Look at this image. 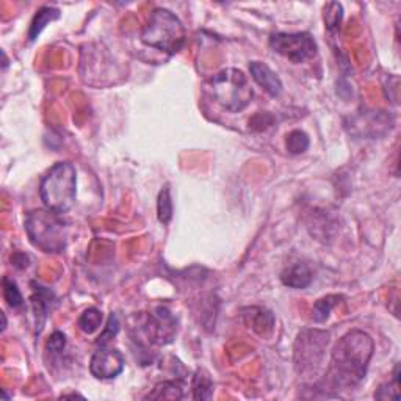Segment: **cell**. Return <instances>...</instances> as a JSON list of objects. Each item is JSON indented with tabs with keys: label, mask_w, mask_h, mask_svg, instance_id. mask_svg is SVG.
I'll use <instances>...</instances> for the list:
<instances>
[{
	"label": "cell",
	"mask_w": 401,
	"mask_h": 401,
	"mask_svg": "<svg viewBox=\"0 0 401 401\" xmlns=\"http://www.w3.org/2000/svg\"><path fill=\"white\" fill-rule=\"evenodd\" d=\"M375 343L367 332L354 329L336 343L326 372V381L334 388H353L365 378Z\"/></svg>",
	"instance_id": "1"
},
{
	"label": "cell",
	"mask_w": 401,
	"mask_h": 401,
	"mask_svg": "<svg viewBox=\"0 0 401 401\" xmlns=\"http://www.w3.org/2000/svg\"><path fill=\"white\" fill-rule=\"evenodd\" d=\"M40 196L46 209L63 215L72 209L77 196V173L72 163L58 162L42 175Z\"/></svg>",
	"instance_id": "2"
},
{
	"label": "cell",
	"mask_w": 401,
	"mask_h": 401,
	"mask_svg": "<svg viewBox=\"0 0 401 401\" xmlns=\"http://www.w3.org/2000/svg\"><path fill=\"white\" fill-rule=\"evenodd\" d=\"M25 230L35 248L46 254H60L68 248L69 224L58 213L31 210L25 215Z\"/></svg>",
	"instance_id": "3"
},
{
	"label": "cell",
	"mask_w": 401,
	"mask_h": 401,
	"mask_svg": "<svg viewBox=\"0 0 401 401\" xmlns=\"http://www.w3.org/2000/svg\"><path fill=\"white\" fill-rule=\"evenodd\" d=\"M205 90L218 105L230 113L244 110L254 97L246 75L240 69L234 68L223 69L210 77L205 84Z\"/></svg>",
	"instance_id": "4"
},
{
	"label": "cell",
	"mask_w": 401,
	"mask_h": 401,
	"mask_svg": "<svg viewBox=\"0 0 401 401\" xmlns=\"http://www.w3.org/2000/svg\"><path fill=\"white\" fill-rule=\"evenodd\" d=\"M185 40L187 33L180 19L165 8H155L141 31V41L146 46L168 55L179 54L185 46Z\"/></svg>",
	"instance_id": "5"
},
{
	"label": "cell",
	"mask_w": 401,
	"mask_h": 401,
	"mask_svg": "<svg viewBox=\"0 0 401 401\" xmlns=\"http://www.w3.org/2000/svg\"><path fill=\"white\" fill-rule=\"evenodd\" d=\"M331 334L322 329H303L294 340L293 362L299 375L309 376L322 365Z\"/></svg>",
	"instance_id": "6"
},
{
	"label": "cell",
	"mask_w": 401,
	"mask_h": 401,
	"mask_svg": "<svg viewBox=\"0 0 401 401\" xmlns=\"http://www.w3.org/2000/svg\"><path fill=\"white\" fill-rule=\"evenodd\" d=\"M395 118L384 110H375L362 107L353 115L345 119V129L349 135L356 138H367L376 140L387 135L393 129Z\"/></svg>",
	"instance_id": "7"
},
{
	"label": "cell",
	"mask_w": 401,
	"mask_h": 401,
	"mask_svg": "<svg viewBox=\"0 0 401 401\" xmlns=\"http://www.w3.org/2000/svg\"><path fill=\"white\" fill-rule=\"evenodd\" d=\"M269 47L276 54H279L290 60L294 65L304 63L317 55V42L312 35L306 31L298 33H274L269 38Z\"/></svg>",
	"instance_id": "8"
},
{
	"label": "cell",
	"mask_w": 401,
	"mask_h": 401,
	"mask_svg": "<svg viewBox=\"0 0 401 401\" xmlns=\"http://www.w3.org/2000/svg\"><path fill=\"white\" fill-rule=\"evenodd\" d=\"M179 322L166 306H157L155 309L143 315V332L152 345L171 343L178 334Z\"/></svg>",
	"instance_id": "9"
},
{
	"label": "cell",
	"mask_w": 401,
	"mask_h": 401,
	"mask_svg": "<svg viewBox=\"0 0 401 401\" xmlns=\"http://www.w3.org/2000/svg\"><path fill=\"white\" fill-rule=\"evenodd\" d=\"M124 365L125 361L121 351L100 347L91 357L90 372L97 379H113L123 373Z\"/></svg>",
	"instance_id": "10"
},
{
	"label": "cell",
	"mask_w": 401,
	"mask_h": 401,
	"mask_svg": "<svg viewBox=\"0 0 401 401\" xmlns=\"http://www.w3.org/2000/svg\"><path fill=\"white\" fill-rule=\"evenodd\" d=\"M251 77L263 91L272 97H278L282 93V81L272 68L262 61H251L249 65Z\"/></svg>",
	"instance_id": "11"
},
{
	"label": "cell",
	"mask_w": 401,
	"mask_h": 401,
	"mask_svg": "<svg viewBox=\"0 0 401 401\" xmlns=\"http://www.w3.org/2000/svg\"><path fill=\"white\" fill-rule=\"evenodd\" d=\"M31 288H33V294H31V306H33L35 317H36V328L38 334L42 329V324L47 318L49 307L54 301V292L49 290L47 287H42L38 282H31Z\"/></svg>",
	"instance_id": "12"
},
{
	"label": "cell",
	"mask_w": 401,
	"mask_h": 401,
	"mask_svg": "<svg viewBox=\"0 0 401 401\" xmlns=\"http://www.w3.org/2000/svg\"><path fill=\"white\" fill-rule=\"evenodd\" d=\"M312 279H313V274L310 272V268L307 267L306 263H299V262L287 267L281 274L282 284L290 288H297V290L309 287Z\"/></svg>",
	"instance_id": "13"
},
{
	"label": "cell",
	"mask_w": 401,
	"mask_h": 401,
	"mask_svg": "<svg viewBox=\"0 0 401 401\" xmlns=\"http://www.w3.org/2000/svg\"><path fill=\"white\" fill-rule=\"evenodd\" d=\"M249 313H244V318H246L248 326L253 331H255L257 334L267 336L274 328V315L267 309H262V307H253V309H248Z\"/></svg>",
	"instance_id": "14"
},
{
	"label": "cell",
	"mask_w": 401,
	"mask_h": 401,
	"mask_svg": "<svg viewBox=\"0 0 401 401\" xmlns=\"http://www.w3.org/2000/svg\"><path fill=\"white\" fill-rule=\"evenodd\" d=\"M60 16H61V11L58 8H55V6H42L41 10H38V13L33 17V21H31V24H30L29 40L31 42L36 41L38 38H40L41 31L46 29L50 22L60 19Z\"/></svg>",
	"instance_id": "15"
},
{
	"label": "cell",
	"mask_w": 401,
	"mask_h": 401,
	"mask_svg": "<svg viewBox=\"0 0 401 401\" xmlns=\"http://www.w3.org/2000/svg\"><path fill=\"white\" fill-rule=\"evenodd\" d=\"M146 400H182L184 398V388L178 381H163L159 382L152 392H149Z\"/></svg>",
	"instance_id": "16"
},
{
	"label": "cell",
	"mask_w": 401,
	"mask_h": 401,
	"mask_svg": "<svg viewBox=\"0 0 401 401\" xmlns=\"http://www.w3.org/2000/svg\"><path fill=\"white\" fill-rule=\"evenodd\" d=\"M193 398L194 400H210L213 397V381L210 373L199 368L193 376Z\"/></svg>",
	"instance_id": "17"
},
{
	"label": "cell",
	"mask_w": 401,
	"mask_h": 401,
	"mask_svg": "<svg viewBox=\"0 0 401 401\" xmlns=\"http://www.w3.org/2000/svg\"><path fill=\"white\" fill-rule=\"evenodd\" d=\"M340 294H328V297L320 298L317 303L313 304V320H315L317 323L326 322L331 315V310L340 304Z\"/></svg>",
	"instance_id": "18"
},
{
	"label": "cell",
	"mask_w": 401,
	"mask_h": 401,
	"mask_svg": "<svg viewBox=\"0 0 401 401\" xmlns=\"http://www.w3.org/2000/svg\"><path fill=\"white\" fill-rule=\"evenodd\" d=\"M100 324H102V312L96 307H90V309L84 310V313L79 317V328L85 334H93L96 332Z\"/></svg>",
	"instance_id": "19"
},
{
	"label": "cell",
	"mask_w": 401,
	"mask_h": 401,
	"mask_svg": "<svg viewBox=\"0 0 401 401\" xmlns=\"http://www.w3.org/2000/svg\"><path fill=\"white\" fill-rule=\"evenodd\" d=\"M309 144H310L309 136H307V134L303 130H293L287 135L285 146H287L288 152L293 154V155L304 154L306 150L309 149Z\"/></svg>",
	"instance_id": "20"
},
{
	"label": "cell",
	"mask_w": 401,
	"mask_h": 401,
	"mask_svg": "<svg viewBox=\"0 0 401 401\" xmlns=\"http://www.w3.org/2000/svg\"><path fill=\"white\" fill-rule=\"evenodd\" d=\"M376 400H400V365L395 367L393 370V378L387 384L379 386L378 391L375 393Z\"/></svg>",
	"instance_id": "21"
},
{
	"label": "cell",
	"mask_w": 401,
	"mask_h": 401,
	"mask_svg": "<svg viewBox=\"0 0 401 401\" xmlns=\"http://www.w3.org/2000/svg\"><path fill=\"white\" fill-rule=\"evenodd\" d=\"M157 217L163 224H168L173 218V199L168 187L163 188L159 193V198H157Z\"/></svg>",
	"instance_id": "22"
},
{
	"label": "cell",
	"mask_w": 401,
	"mask_h": 401,
	"mask_svg": "<svg viewBox=\"0 0 401 401\" xmlns=\"http://www.w3.org/2000/svg\"><path fill=\"white\" fill-rule=\"evenodd\" d=\"M2 285H3V298L6 301V304H8L11 309H19V307H22L24 306V297H22L21 290H19L16 282L5 276L3 281H2Z\"/></svg>",
	"instance_id": "23"
},
{
	"label": "cell",
	"mask_w": 401,
	"mask_h": 401,
	"mask_svg": "<svg viewBox=\"0 0 401 401\" xmlns=\"http://www.w3.org/2000/svg\"><path fill=\"white\" fill-rule=\"evenodd\" d=\"M324 24L328 31H337L340 29L342 17H343V8L340 3L331 2L324 6Z\"/></svg>",
	"instance_id": "24"
},
{
	"label": "cell",
	"mask_w": 401,
	"mask_h": 401,
	"mask_svg": "<svg viewBox=\"0 0 401 401\" xmlns=\"http://www.w3.org/2000/svg\"><path fill=\"white\" fill-rule=\"evenodd\" d=\"M118 331H119V320H118V315H116V313H111V315L109 317V322H107L105 329L102 331V334L99 336L97 345H100V347H107V345L110 343L111 338L116 337Z\"/></svg>",
	"instance_id": "25"
},
{
	"label": "cell",
	"mask_w": 401,
	"mask_h": 401,
	"mask_svg": "<svg viewBox=\"0 0 401 401\" xmlns=\"http://www.w3.org/2000/svg\"><path fill=\"white\" fill-rule=\"evenodd\" d=\"M273 123H274V116L272 115V113L259 111L249 119V129L255 130V132H260V130H265L268 127H272Z\"/></svg>",
	"instance_id": "26"
},
{
	"label": "cell",
	"mask_w": 401,
	"mask_h": 401,
	"mask_svg": "<svg viewBox=\"0 0 401 401\" xmlns=\"http://www.w3.org/2000/svg\"><path fill=\"white\" fill-rule=\"evenodd\" d=\"M66 347V337L63 332L55 331L52 336L49 337V340L46 343V351L50 354H60L63 353V349Z\"/></svg>",
	"instance_id": "27"
},
{
	"label": "cell",
	"mask_w": 401,
	"mask_h": 401,
	"mask_svg": "<svg viewBox=\"0 0 401 401\" xmlns=\"http://www.w3.org/2000/svg\"><path fill=\"white\" fill-rule=\"evenodd\" d=\"M11 262L15 267L24 269V268L29 267V255L24 254V253H15L11 255Z\"/></svg>",
	"instance_id": "28"
},
{
	"label": "cell",
	"mask_w": 401,
	"mask_h": 401,
	"mask_svg": "<svg viewBox=\"0 0 401 401\" xmlns=\"http://www.w3.org/2000/svg\"><path fill=\"white\" fill-rule=\"evenodd\" d=\"M6 328V315H5V312H2V331H5Z\"/></svg>",
	"instance_id": "29"
}]
</instances>
